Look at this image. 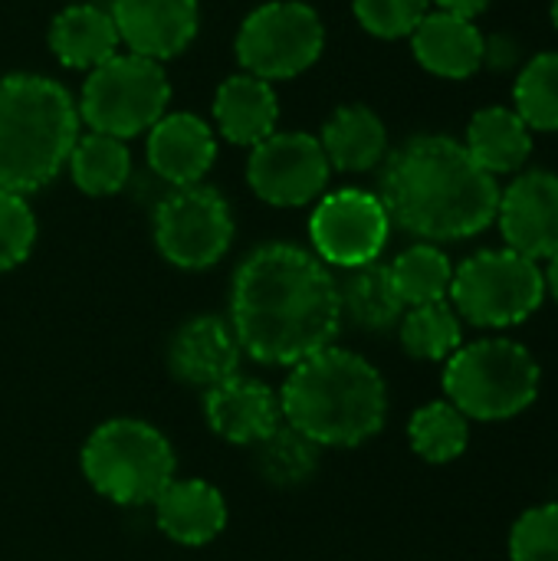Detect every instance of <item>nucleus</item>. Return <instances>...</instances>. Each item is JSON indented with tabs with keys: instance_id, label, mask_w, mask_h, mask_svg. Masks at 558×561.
<instances>
[{
	"instance_id": "c9c22d12",
	"label": "nucleus",
	"mask_w": 558,
	"mask_h": 561,
	"mask_svg": "<svg viewBox=\"0 0 558 561\" xmlns=\"http://www.w3.org/2000/svg\"><path fill=\"white\" fill-rule=\"evenodd\" d=\"M546 293H553L558 302V253L549 260V270H546Z\"/></svg>"
},
{
	"instance_id": "a211bd4d",
	"label": "nucleus",
	"mask_w": 558,
	"mask_h": 561,
	"mask_svg": "<svg viewBox=\"0 0 558 561\" xmlns=\"http://www.w3.org/2000/svg\"><path fill=\"white\" fill-rule=\"evenodd\" d=\"M487 36L467 16L447 10H428L411 33L414 59L441 79H470L483 69Z\"/></svg>"
},
{
	"instance_id": "1a4fd4ad",
	"label": "nucleus",
	"mask_w": 558,
	"mask_h": 561,
	"mask_svg": "<svg viewBox=\"0 0 558 561\" xmlns=\"http://www.w3.org/2000/svg\"><path fill=\"white\" fill-rule=\"evenodd\" d=\"M151 233L158 253L178 270H207L234 243V214L227 197L210 184L168 187L155 201Z\"/></svg>"
},
{
	"instance_id": "f03ea898",
	"label": "nucleus",
	"mask_w": 558,
	"mask_h": 561,
	"mask_svg": "<svg viewBox=\"0 0 558 561\" xmlns=\"http://www.w3.org/2000/svg\"><path fill=\"white\" fill-rule=\"evenodd\" d=\"M378 201L391 227L421 243H451L483 233L497 220L500 184L464 141L447 135H414L388 151L378 174Z\"/></svg>"
},
{
	"instance_id": "ddd939ff",
	"label": "nucleus",
	"mask_w": 558,
	"mask_h": 561,
	"mask_svg": "<svg viewBox=\"0 0 558 561\" xmlns=\"http://www.w3.org/2000/svg\"><path fill=\"white\" fill-rule=\"evenodd\" d=\"M497 224L510 250L529 260H553L558 253V174L523 171L500 191Z\"/></svg>"
},
{
	"instance_id": "39448f33",
	"label": "nucleus",
	"mask_w": 558,
	"mask_h": 561,
	"mask_svg": "<svg viewBox=\"0 0 558 561\" xmlns=\"http://www.w3.org/2000/svg\"><path fill=\"white\" fill-rule=\"evenodd\" d=\"M171 440L135 417L99 424L82 447V473L115 506H151L174 483Z\"/></svg>"
},
{
	"instance_id": "c756f323",
	"label": "nucleus",
	"mask_w": 558,
	"mask_h": 561,
	"mask_svg": "<svg viewBox=\"0 0 558 561\" xmlns=\"http://www.w3.org/2000/svg\"><path fill=\"white\" fill-rule=\"evenodd\" d=\"M513 112L529 131H558V53H536L520 69Z\"/></svg>"
},
{
	"instance_id": "f257e3e1",
	"label": "nucleus",
	"mask_w": 558,
	"mask_h": 561,
	"mask_svg": "<svg viewBox=\"0 0 558 561\" xmlns=\"http://www.w3.org/2000/svg\"><path fill=\"white\" fill-rule=\"evenodd\" d=\"M342 325L339 279L296 243L250 250L230 283V329L253 362L299 365L332 345Z\"/></svg>"
},
{
	"instance_id": "423d86ee",
	"label": "nucleus",
	"mask_w": 558,
	"mask_h": 561,
	"mask_svg": "<svg viewBox=\"0 0 558 561\" xmlns=\"http://www.w3.org/2000/svg\"><path fill=\"white\" fill-rule=\"evenodd\" d=\"M539 362L510 339L460 345L444 368L447 401L470 421H510L539 394Z\"/></svg>"
},
{
	"instance_id": "f8f14e48",
	"label": "nucleus",
	"mask_w": 558,
	"mask_h": 561,
	"mask_svg": "<svg viewBox=\"0 0 558 561\" xmlns=\"http://www.w3.org/2000/svg\"><path fill=\"white\" fill-rule=\"evenodd\" d=\"M329 158L309 131H273L253 145L247 161V181L270 207L312 204L329 184Z\"/></svg>"
},
{
	"instance_id": "f3484780",
	"label": "nucleus",
	"mask_w": 558,
	"mask_h": 561,
	"mask_svg": "<svg viewBox=\"0 0 558 561\" xmlns=\"http://www.w3.org/2000/svg\"><path fill=\"white\" fill-rule=\"evenodd\" d=\"M217 161L214 128L191 112L161 115L148 128V168L168 187L201 184Z\"/></svg>"
},
{
	"instance_id": "4be33fe9",
	"label": "nucleus",
	"mask_w": 558,
	"mask_h": 561,
	"mask_svg": "<svg viewBox=\"0 0 558 561\" xmlns=\"http://www.w3.org/2000/svg\"><path fill=\"white\" fill-rule=\"evenodd\" d=\"M118 30L109 10L95 3H72L49 23V49L66 69H95L118 53Z\"/></svg>"
},
{
	"instance_id": "c85d7f7f",
	"label": "nucleus",
	"mask_w": 558,
	"mask_h": 561,
	"mask_svg": "<svg viewBox=\"0 0 558 561\" xmlns=\"http://www.w3.org/2000/svg\"><path fill=\"white\" fill-rule=\"evenodd\" d=\"M408 440L428 463H451L470 444V421L451 401H431L411 414Z\"/></svg>"
},
{
	"instance_id": "bb28decb",
	"label": "nucleus",
	"mask_w": 558,
	"mask_h": 561,
	"mask_svg": "<svg viewBox=\"0 0 558 561\" xmlns=\"http://www.w3.org/2000/svg\"><path fill=\"white\" fill-rule=\"evenodd\" d=\"M319 444L303 431L280 424L270 437L253 444V467L273 486H303L319 470Z\"/></svg>"
},
{
	"instance_id": "2f4dec72",
	"label": "nucleus",
	"mask_w": 558,
	"mask_h": 561,
	"mask_svg": "<svg viewBox=\"0 0 558 561\" xmlns=\"http://www.w3.org/2000/svg\"><path fill=\"white\" fill-rule=\"evenodd\" d=\"M36 243V217L23 194L0 187V273L20 266Z\"/></svg>"
},
{
	"instance_id": "393cba45",
	"label": "nucleus",
	"mask_w": 558,
	"mask_h": 561,
	"mask_svg": "<svg viewBox=\"0 0 558 561\" xmlns=\"http://www.w3.org/2000/svg\"><path fill=\"white\" fill-rule=\"evenodd\" d=\"M66 164L72 184L89 197H109L132 184V151L122 138L112 135H79Z\"/></svg>"
},
{
	"instance_id": "5701e85b",
	"label": "nucleus",
	"mask_w": 558,
	"mask_h": 561,
	"mask_svg": "<svg viewBox=\"0 0 558 561\" xmlns=\"http://www.w3.org/2000/svg\"><path fill=\"white\" fill-rule=\"evenodd\" d=\"M464 148L487 174H513L533 154V131L513 108L487 105L470 118Z\"/></svg>"
},
{
	"instance_id": "72a5a7b5",
	"label": "nucleus",
	"mask_w": 558,
	"mask_h": 561,
	"mask_svg": "<svg viewBox=\"0 0 558 561\" xmlns=\"http://www.w3.org/2000/svg\"><path fill=\"white\" fill-rule=\"evenodd\" d=\"M520 59V46L506 36H490L483 46V66L490 69H510Z\"/></svg>"
},
{
	"instance_id": "473e14b6",
	"label": "nucleus",
	"mask_w": 558,
	"mask_h": 561,
	"mask_svg": "<svg viewBox=\"0 0 558 561\" xmlns=\"http://www.w3.org/2000/svg\"><path fill=\"white\" fill-rule=\"evenodd\" d=\"M431 0H352L358 23L382 39L411 36L414 26L424 20Z\"/></svg>"
},
{
	"instance_id": "a878e982",
	"label": "nucleus",
	"mask_w": 558,
	"mask_h": 561,
	"mask_svg": "<svg viewBox=\"0 0 558 561\" xmlns=\"http://www.w3.org/2000/svg\"><path fill=\"white\" fill-rule=\"evenodd\" d=\"M391 283L405 302V309L444 302L454 283V263L437 243H414L388 263Z\"/></svg>"
},
{
	"instance_id": "2eb2a0df",
	"label": "nucleus",
	"mask_w": 558,
	"mask_h": 561,
	"mask_svg": "<svg viewBox=\"0 0 558 561\" xmlns=\"http://www.w3.org/2000/svg\"><path fill=\"white\" fill-rule=\"evenodd\" d=\"M204 417L207 427L227 444L253 447L283 424V408L270 385L237 371L204 394Z\"/></svg>"
},
{
	"instance_id": "6ab92c4d",
	"label": "nucleus",
	"mask_w": 558,
	"mask_h": 561,
	"mask_svg": "<svg viewBox=\"0 0 558 561\" xmlns=\"http://www.w3.org/2000/svg\"><path fill=\"white\" fill-rule=\"evenodd\" d=\"M158 529L178 546H207L227 526V503L207 480H174L155 503Z\"/></svg>"
},
{
	"instance_id": "4468645a",
	"label": "nucleus",
	"mask_w": 558,
	"mask_h": 561,
	"mask_svg": "<svg viewBox=\"0 0 558 561\" xmlns=\"http://www.w3.org/2000/svg\"><path fill=\"white\" fill-rule=\"evenodd\" d=\"M118 39L145 59L164 62L184 53L201 23L197 0H112Z\"/></svg>"
},
{
	"instance_id": "dca6fc26",
	"label": "nucleus",
	"mask_w": 558,
	"mask_h": 561,
	"mask_svg": "<svg viewBox=\"0 0 558 561\" xmlns=\"http://www.w3.org/2000/svg\"><path fill=\"white\" fill-rule=\"evenodd\" d=\"M240 345L220 316H194L168 342V371L191 388L210 391L240 371Z\"/></svg>"
},
{
	"instance_id": "b1692460",
	"label": "nucleus",
	"mask_w": 558,
	"mask_h": 561,
	"mask_svg": "<svg viewBox=\"0 0 558 561\" xmlns=\"http://www.w3.org/2000/svg\"><path fill=\"white\" fill-rule=\"evenodd\" d=\"M342 316L368 332H385L401 322L405 302L391 283V270L385 263H365L349 270L345 283H339Z\"/></svg>"
},
{
	"instance_id": "9b49d317",
	"label": "nucleus",
	"mask_w": 558,
	"mask_h": 561,
	"mask_svg": "<svg viewBox=\"0 0 558 561\" xmlns=\"http://www.w3.org/2000/svg\"><path fill=\"white\" fill-rule=\"evenodd\" d=\"M391 220L378 194L362 187H345L326 194L309 217V240L326 266L355 270L375 263L388 243Z\"/></svg>"
},
{
	"instance_id": "e433bc0d",
	"label": "nucleus",
	"mask_w": 558,
	"mask_h": 561,
	"mask_svg": "<svg viewBox=\"0 0 558 561\" xmlns=\"http://www.w3.org/2000/svg\"><path fill=\"white\" fill-rule=\"evenodd\" d=\"M553 23H556L558 30V0H553Z\"/></svg>"
},
{
	"instance_id": "20e7f679",
	"label": "nucleus",
	"mask_w": 558,
	"mask_h": 561,
	"mask_svg": "<svg viewBox=\"0 0 558 561\" xmlns=\"http://www.w3.org/2000/svg\"><path fill=\"white\" fill-rule=\"evenodd\" d=\"M79 138V108L49 76L10 72L0 79V187L33 194L46 187Z\"/></svg>"
},
{
	"instance_id": "412c9836",
	"label": "nucleus",
	"mask_w": 558,
	"mask_h": 561,
	"mask_svg": "<svg viewBox=\"0 0 558 561\" xmlns=\"http://www.w3.org/2000/svg\"><path fill=\"white\" fill-rule=\"evenodd\" d=\"M329 168L342 174H365L388 154V128L368 105H339L319 135Z\"/></svg>"
},
{
	"instance_id": "6e6552de",
	"label": "nucleus",
	"mask_w": 558,
	"mask_h": 561,
	"mask_svg": "<svg viewBox=\"0 0 558 561\" xmlns=\"http://www.w3.org/2000/svg\"><path fill=\"white\" fill-rule=\"evenodd\" d=\"M168 102L171 82L161 62L135 53H115L86 76L76 108L92 131L125 141L148 131L168 112Z\"/></svg>"
},
{
	"instance_id": "7ed1b4c3",
	"label": "nucleus",
	"mask_w": 558,
	"mask_h": 561,
	"mask_svg": "<svg viewBox=\"0 0 558 561\" xmlns=\"http://www.w3.org/2000/svg\"><path fill=\"white\" fill-rule=\"evenodd\" d=\"M280 408L283 421L319 447H358L382 434L388 388L368 358L329 345L293 365Z\"/></svg>"
},
{
	"instance_id": "cd10ccee",
	"label": "nucleus",
	"mask_w": 558,
	"mask_h": 561,
	"mask_svg": "<svg viewBox=\"0 0 558 561\" xmlns=\"http://www.w3.org/2000/svg\"><path fill=\"white\" fill-rule=\"evenodd\" d=\"M398 335L411 358L447 362L464 342V325H460L457 309L444 299V302H428V306L408 309L398 322Z\"/></svg>"
},
{
	"instance_id": "9d476101",
	"label": "nucleus",
	"mask_w": 558,
	"mask_h": 561,
	"mask_svg": "<svg viewBox=\"0 0 558 561\" xmlns=\"http://www.w3.org/2000/svg\"><path fill=\"white\" fill-rule=\"evenodd\" d=\"M326 49V26L303 0H270L257 7L237 33L240 69L276 82L303 76Z\"/></svg>"
},
{
	"instance_id": "0eeeda50",
	"label": "nucleus",
	"mask_w": 558,
	"mask_h": 561,
	"mask_svg": "<svg viewBox=\"0 0 558 561\" xmlns=\"http://www.w3.org/2000/svg\"><path fill=\"white\" fill-rule=\"evenodd\" d=\"M454 309L477 329H510L526 322L546 299V273L536 260L503 247L480 250L454 270Z\"/></svg>"
},
{
	"instance_id": "aec40b11",
	"label": "nucleus",
	"mask_w": 558,
	"mask_h": 561,
	"mask_svg": "<svg viewBox=\"0 0 558 561\" xmlns=\"http://www.w3.org/2000/svg\"><path fill=\"white\" fill-rule=\"evenodd\" d=\"M214 122L230 145H260L276 131L280 122V99L273 82L250 72L227 76L214 92Z\"/></svg>"
},
{
	"instance_id": "7c9ffc66",
	"label": "nucleus",
	"mask_w": 558,
	"mask_h": 561,
	"mask_svg": "<svg viewBox=\"0 0 558 561\" xmlns=\"http://www.w3.org/2000/svg\"><path fill=\"white\" fill-rule=\"evenodd\" d=\"M510 561H558V503L533 506L516 519Z\"/></svg>"
},
{
	"instance_id": "f704fd0d",
	"label": "nucleus",
	"mask_w": 558,
	"mask_h": 561,
	"mask_svg": "<svg viewBox=\"0 0 558 561\" xmlns=\"http://www.w3.org/2000/svg\"><path fill=\"white\" fill-rule=\"evenodd\" d=\"M431 3H437V10H447V13H457V16L474 20V16H480L493 0H431Z\"/></svg>"
}]
</instances>
